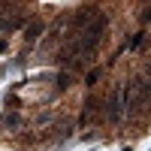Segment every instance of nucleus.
Segmentation results:
<instances>
[{
  "instance_id": "1",
  "label": "nucleus",
  "mask_w": 151,
  "mask_h": 151,
  "mask_svg": "<svg viewBox=\"0 0 151 151\" xmlns=\"http://www.w3.org/2000/svg\"><path fill=\"white\" fill-rule=\"evenodd\" d=\"M124 106H127V85H121V88H115V91L109 94V100H106V118H109L112 124L121 121Z\"/></svg>"
},
{
  "instance_id": "2",
  "label": "nucleus",
  "mask_w": 151,
  "mask_h": 151,
  "mask_svg": "<svg viewBox=\"0 0 151 151\" xmlns=\"http://www.w3.org/2000/svg\"><path fill=\"white\" fill-rule=\"evenodd\" d=\"M97 109H100V100H97V97H88V100H85V106H82L79 124H94V118H97Z\"/></svg>"
},
{
  "instance_id": "3",
  "label": "nucleus",
  "mask_w": 151,
  "mask_h": 151,
  "mask_svg": "<svg viewBox=\"0 0 151 151\" xmlns=\"http://www.w3.org/2000/svg\"><path fill=\"white\" fill-rule=\"evenodd\" d=\"M70 133H73V121H70V118H60L55 127H52V136H55V139H67Z\"/></svg>"
},
{
  "instance_id": "4",
  "label": "nucleus",
  "mask_w": 151,
  "mask_h": 151,
  "mask_svg": "<svg viewBox=\"0 0 151 151\" xmlns=\"http://www.w3.org/2000/svg\"><path fill=\"white\" fill-rule=\"evenodd\" d=\"M42 30H45V24H42L40 18H33V21H30V27L24 30V40H27V42H33V40H36V36H40Z\"/></svg>"
},
{
  "instance_id": "5",
  "label": "nucleus",
  "mask_w": 151,
  "mask_h": 151,
  "mask_svg": "<svg viewBox=\"0 0 151 151\" xmlns=\"http://www.w3.org/2000/svg\"><path fill=\"white\" fill-rule=\"evenodd\" d=\"M3 127H6V130H21V115H18V112H6Z\"/></svg>"
},
{
  "instance_id": "6",
  "label": "nucleus",
  "mask_w": 151,
  "mask_h": 151,
  "mask_svg": "<svg viewBox=\"0 0 151 151\" xmlns=\"http://www.w3.org/2000/svg\"><path fill=\"white\" fill-rule=\"evenodd\" d=\"M142 42H145V33H136V36H133V40L127 42V48H139Z\"/></svg>"
},
{
  "instance_id": "7",
  "label": "nucleus",
  "mask_w": 151,
  "mask_h": 151,
  "mask_svg": "<svg viewBox=\"0 0 151 151\" xmlns=\"http://www.w3.org/2000/svg\"><path fill=\"white\" fill-rule=\"evenodd\" d=\"M97 79H100V70H91V73H88V79H85V82H88V85H94Z\"/></svg>"
},
{
  "instance_id": "8",
  "label": "nucleus",
  "mask_w": 151,
  "mask_h": 151,
  "mask_svg": "<svg viewBox=\"0 0 151 151\" xmlns=\"http://www.w3.org/2000/svg\"><path fill=\"white\" fill-rule=\"evenodd\" d=\"M139 21H142V24H151V6H148L142 15H139Z\"/></svg>"
}]
</instances>
